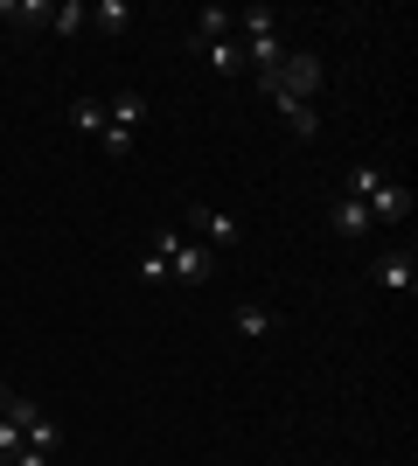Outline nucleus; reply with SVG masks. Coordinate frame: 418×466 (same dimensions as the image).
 <instances>
[{"mask_svg":"<svg viewBox=\"0 0 418 466\" xmlns=\"http://www.w3.org/2000/svg\"><path fill=\"white\" fill-rule=\"evenodd\" d=\"M0 418L21 431V446H36V452H56L63 446V425L49 418V410L36 404V397H21V390H7L0 383Z\"/></svg>","mask_w":418,"mask_h":466,"instance_id":"nucleus-1","label":"nucleus"},{"mask_svg":"<svg viewBox=\"0 0 418 466\" xmlns=\"http://www.w3.org/2000/svg\"><path fill=\"white\" fill-rule=\"evenodd\" d=\"M321 84H328V77H321V56H314V49H286V63H279L272 77H259V91L265 97H300V105H314Z\"/></svg>","mask_w":418,"mask_h":466,"instance_id":"nucleus-2","label":"nucleus"},{"mask_svg":"<svg viewBox=\"0 0 418 466\" xmlns=\"http://www.w3.org/2000/svg\"><path fill=\"white\" fill-rule=\"evenodd\" d=\"M139 118H147V91H133V84H126V91H112V97H105V133H98V147H105L112 160H126V154H133Z\"/></svg>","mask_w":418,"mask_h":466,"instance_id":"nucleus-3","label":"nucleus"},{"mask_svg":"<svg viewBox=\"0 0 418 466\" xmlns=\"http://www.w3.org/2000/svg\"><path fill=\"white\" fill-rule=\"evenodd\" d=\"M160 251H168V286H209V279H217V251L196 244V237L160 230Z\"/></svg>","mask_w":418,"mask_h":466,"instance_id":"nucleus-4","label":"nucleus"},{"mask_svg":"<svg viewBox=\"0 0 418 466\" xmlns=\"http://www.w3.org/2000/svg\"><path fill=\"white\" fill-rule=\"evenodd\" d=\"M370 279H377L383 292L412 299V292H418V258H412V244H391V251H377V258H370Z\"/></svg>","mask_w":418,"mask_h":466,"instance_id":"nucleus-5","label":"nucleus"},{"mask_svg":"<svg viewBox=\"0 0 418 466\" xmlns=\"http://www.w3.org/2000/svg\"><path fill=\"white\" fill-rule=\"evenodd\" d=\"M181 223H189V230H196L209 251H217V244H238V216L217 209V202H189V209H181Z\"/></svg>","mask_w":418,"mask_h":466,"instance_id":"nucleus-6","label":"nucleus"},{"mask_svg":"<svg viewBox=\"0 0 418 466\" xmlns=\"http://www.w3.org/2000/svg\"><path fill=\"white\" fill-rule=\"evenodd\" d=\"M362 209H370V223H377V230H398L404 216H412V188H398V181H383V188L370 195Z\"/></svg>","mask_w":418,"mask_h":466,"instance_id":"nucleus-7","label":"nucleus"},{"mask_svg":"<svg viewBox=\"0 0 418 466\" xmlns=\"http://www.w3.org/2000/svg\"><path fill=\"white\" fill-rule=\"evenodd\" d=\"M209 42H238V15H230V7H217V0H209V7H196V42H189V49H209Z\"/></svg>","mask_w":418,"mask_h":466,"instance_id":"nucleus-8","label":"nucleus"},{"mask_svg":"<svg viewBox=\"0 0 418 466\" xmlns=\"http://www.w3.org/2000/svg\"><path fill=\"white\" fill-rule=\"evenodd\" d=\"M328 223H335V237H349V244H362V237H377L370 209H362V202H349V195H335V209H328Z\"/></svg>","mask_w":418,"mask_h":466,"instance_id":"nucleus-9","label":"nucleus"},{"mask_svg":"<svg viewBox=\"0 0 418 466\" xmlns=\"http://www.w3.org/2000/svg\"><path fill=\"white\" fill-rule=\"evenodd\" d=\"M244 49V70H251V77H272L279 63H286V42L279 35H259V42H238Z\"/></svg>","mask_w":418,"mask_h":466,"instance_id":"nucleus-10","label":"nucleus"},{"mask_svg":"<svg viewBox=\"0 0 418 466\" xmlns=\"http://www.w3.org/2000/svg\"><path fill=\"white\" fill-rule=\"evenodd\" d=\"M238 15V42H259V35H279V7L251 0V7H230Z\"/></svg>","mask_w":418,"mask_h":466,"instance_id":"nucleus-11","label":"nucleus"},{"mask_svg":"<svg viewBox=\"0 0 418 466\" xmlns=\"http://www.w3.org/2000/svg\"><path fill=\"white\" fill-rule=\"evenodd\" d=\"M84 28H98V35H126V28H133V7H126V0H98V7H84Z\"/></svg>","mask_w":418,"mask_h":466,"instance_id":"nucleus-12","label":"nucleus"},{"mask_svg":"<svg viewBox=\"0 0 418 466\" xmlns=\"http://www.w3.org/2000/svg\"><path fill=\"white\" fill-rule=\"evenodd\" d=\"M383 181H391V175H383L377 160H356V167H349V181H342V195H349V202H370Z\"/></svg>","mask_w":418,"mask_h":466,"instance_id":"nucleus-13","label":"nucleus"},{"mask_svg":"<svg viewBox=\"0 0 418 466\" xmlns=\"http://www.w3.org/2000/svg\"><path fill=\"white\" fill-rule=\"evenodd\" d=\"M230 328H238L244 341H265V334H272V307H259V299H244V307L230 313Z\"/></svg>","mask_w":418,"mask_h":466,"instance_id":"nucleus-14","label":"nucleus"},{"mask_svg":"<svg viewBox=\"0 0 418 466\" xmlns=\"http://www.w3.org/2000/svg\"><path fill=\"white\" fill-rule=\"evenodd\" d=\"M49 7L56 0H0V15L15 21V28H49Z\"/></svg>","mask_w":418,"mask_h":466,"instance_id":"nucleus-15","label":"nucleus"},{"mask_svg":"<svg viewBox=\"0 0 418 466\" xmlns=\"http://www.w3.org/2000/svg\"><path fill=\"white\" fill-rule=\"evenodd\" d=\"M279 112H286V126H293V139H314L321 133V118H314V105H300V97H272Z\"/></svg>","mask_w":418,"mask_h":466,"instance_id":"nucleus-16","label":"nucleus"},{"mask_svg":"<svg viewBox=\"0 0 418 466\" xmlns=\"http://www.w3.org/2000/svg\"><path fill=\"white\" fill-rule=\"evenodd\" d=\"M139 279H147V286H168V251H160V230L147 237V251H139Z\"/></svg>","mask_w":418,"mask_h":466,"instance_id":"nucleus-17","label":"nucleus"},{"mask_svg":"<svg viewBox=\"0 0 418 466\" xmlns=\"http://www.w3.org/2000/svg\"><path fill=\"white\" fill-rule=\"evenodd\" d=\"M49 28H56V35H84V0H56V7H49Z\"/></svg>","mask_w":418,"mask_h":466,"instance_id":"nucleus-18","label":"nucleus"},{"mask_svg":"<svg viewBox=\"0 0 418 466\" xmlns=\"http://www.w3.org/2000/svg\"><path fill=\"white\" fill-rule=\"evenodd\" d=\"M202 56L217 63L223 77H244V49H238V42H209V49H202Z\"/></svg>","mask_w":418,"mask_h":466,"instance_id":"nucleus-19","label":"nucleus"},{"mask_svg":"<svg viewBox=\"0 0 418 466\" xmlns=\"http://www.w3.org/2000/svg\"><path fill=\"white\" fill-rule=\"evenodd\" d=\"M70 118H77V133H105V97H77Z\"/></svg>","mask_w":418,"mask_h":466,"instance_id":"nucleus-20","label":"nucleus"},{"mask_svg":"<svg viewBox=\"0 0 418 466\" xmlns=\"http://www.w3.org/2000/svg\"><path fill=\"white\" fill-rule=\"evenodd\" d=\"M15 452H21V431L0 418V466H15Z\"/></svg>","mask_w":418,"mask_h":466,"instance_id":"nucleus-21","label":"nucleus"},{"mask_svg":"<svg viewBox=\"0 0 418 466\" xmlns=\"http://www.w3.org/2000/svg\"><path fill=\"white\" fill-rule=\"evenodd\" d=\"M49 460H56V452H36V446H21V452H15V466H49Z\"/></svg>","mask_w":418,"mask_h":466,"instance_id":"nucleus-22","label":"nucleus"}]
</instances>
